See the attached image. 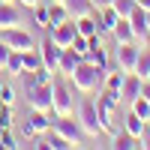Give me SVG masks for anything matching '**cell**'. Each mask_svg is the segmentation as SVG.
Here are the masks:
<instances>
[{
	"label": "cell",
	"instance_id": "1",
	"mask_svg": "<svg viewBox=\"0 0 150 150\" xmlns=\"http://www.w3.org/2000/svg\"><path fill=\"white\" fill-rule=\"evenodd\" d=\"M102 75L105 69H96L93 63H87V60H81L78 66L72 69V90H78V93H96V90H102Z\"/></svg>",
	"mask_w": 150,
	"mask_h": 150
},
{
	"label": "cell",
	"instance_id": "2",
	"mask_svg": "<svg viewBox=\"0 0 150 150\" xmlns=\"http://www.w3.org/2000/svg\"><path fill=\"white\" fill-rule=\"evenodd\" d=\"M75 117H78L84 135H90V138H99V135H102V126H99V111H96V99H81V105L75 108Z\"/></svg>",
	"mask_w": 150,
	"mask_h": 150
},
{
	"label": "cell",
	"instance_id": "3",
	"mask_svg": "<svg viewBox=\"0 0 150 150\" xmlns=\"http://www.w3.org/2000/svg\"><path fill=\"white\" fill-rule=\"evenodd\" d=\"M51 129H54V132H60V135H63V138H66L72 147H81V144H84V138H87L75 114H69V117H57V114H54V117H51Z\"/></svg>",
	"mask_w": 150,
	"mask_h": 150
},
{
	"label": "cell",
	"instance_id": "4",
	"mask_svg": "<svg viewBox=\"0 0 150 150\" xmlns=\"http://www.w3.org/2000/svg\"><path fill=\"white\" fill-rule=\"evenodd\" d=\"M51 114H57V117H69V114H75V96H72V87L63 84V81H54Z\"/></svg>",
	"mask_w": 150,
	"mask_h": 150
},
{
	"label": "cell",
	"instance_id": "5",
	"mask_svg": "<svg viewBox=\"0 0 150 150\" xmlns=\"http://www.w3.org/2000/svg\"><path fill=\"white\" fill-rule=\"evenodd\" d=\"M0 39H3L12 51H30V48L39 45V42L33 39V33L24 30L21 24H18V27H6V30H0Z\"/></svg>",
	"mask_w": 150,
	"mask_h": 150
},
{
	"label": "cell",
	"instance_id": "6",
	"mask_svg": "<svg viewBox=\"0 0 150 150\" xmlns=\"http://www.w3.org/2000/svg\"><path fill=\"white\" fill-rule=\"evenodd\" d=\"M51 93H54V81H45V84H33L27 87V105L36 111H51Z\"/></svg>",
	"mask_w": 150,
	"mask_h": 150
},
{
	"label": "cell",
	"instance_id": "7",
	"mask_svg": "<svg viewBox=\"0 0 150 150\" xmlns=\"http://www.w3.org/2000/svg\"><path fill=\"white\" fill-rule=\"evenodd\" d=\"M117 51H114V63L123 69V72H135V60H138V42H120L114 45Z\"/></svg>",
	"mask_w": 150,
	"mask_h": 150
},
{
	"label": "cell",
	"instance_id": "8",
	"mask_svg": "<svg viewBox=\"0 0 150 150\" xmlns=\"http://www.w3.org/2000/svg\"><path fill=\"white\" fill-rule=\"evenodd\" d=\"M48 39L60 48H69L72 39H75V21H63V24H54V27H48Z\"/></svg>",
	"mask_w": 150,
	"mask_h": 150
},
{
	"label": "cell",
	"instance_id": "9",
	"mask_svg": "<svg viewBox=\"0 0 150 150\" xmlns=\"http://www.w3.org/2000/svg\"><path fill=\"white\" fill-rule=\"evenodd\" d=\"M36 48H39V54H42V66H45L48 72H54V75H57V69H60V51H63V48L54 45L48 36H45V42H39Z\"/></svg>",
	"mask_w": 150,
	"mask_h": 150
},
{
	"label": "cell",
	"instance_id": "10",
	"mask_svg": "<svg viewBox=\"0 0 150 150\" xmlns=\"http://www.w3.org/2000/svg\"><path fill=\"white\" fill-rule=\"evenodd\" d=\"M21 21H24V15H21V3H18V0H12V3H0V30L18 27Z\"/></svg>",
	"mask_w": 150,
	"mask_h": 150
},
{
	"label": "cell",
	"instance_id": "11",
	"mask_svg": "<svg viewBox=\"0 0 150 150\" xmlns=\"http://www.w3.org/2000/svg\"><path fill=\"white\" fill-rule=\"evenodd\" d=\"M126 21H129V27H132V33H135V42L150 39V36H147V12H144L141 6H135V12H132Z\"/></svg>",
	"mask_w": 150,
	"mask_h": 150
},
{
	"label": "cell",
	"instance_id": "12",
	"mask_svg": "<svg viewBox=\"0 0 150 150\" xmlns=\"http://www.w3.org/2000/svg\"><path fill=\"white\" fill-rule=\"evenodd\" d=\"M93 15H96V21H99V33H102V36H105V33H111V30H114L117 24H120V15L114 12V6H105V9H96Z\"/></svg>",
	"mask_w": 150,
	"mask_h": 150
},
{
	"label": "cell",
	"instance_id": "13",
	"mask_svg": "<svg viewBox=\"0 0 150 150\" xmlns=\"http://www.w3.org/2000/svg\"><path fill=\"white\" fill-rule=\"evenodd\" d=\"M141 78L135 72H126V78H123V84H120V96H123V102H132L135 96H141Z\"/></svg>",
	"mask_w": 150,
	"mask_h": 150
},
{
	"label": "cell",
	"instance_id": "14",
	"mask_svg": "<svg viewBox=\"0 0 150 150\" xmlns=\"http://www.w3.org/2000/svg\"><path fill=\"white\" fill-rule=\"evenodd\" d=\"M123 129H126L129 135H135V138H141V135L147 132V120H144V117H138V114L129 108L126 114H123Z\"/></svg>",
	"mask_w": 150,
	"mask_h": 150
},
{
	"label": "cell",
	"instance_id": "15",
	"mask_svg": "<svg viewBox=\"0 0 150 150\" xmlns=\"http://www.w3.org/2000/svg\"><path fill=\"white\" fill-rule=\"evenodd\" d=\"M111 147L114 150H141V138H135L126 129H120V132L111 135Z\"/></svg>",
	"mask_w": 150,
	"mask_h": 150
},
{
	"label": "cell",
	"instance_id": "16",
	"mask_svg": "<svg viewBox=\"0 0 150 150\" xmlns=\"http://www.w3.org/2000/svg\"><path fill=\"white\" fill-rule=\"evenodd\" d=\"M51 111H36V108H30V114H27V120H30V126L36 129V135H45L48 129H51Z\"/></svg>",
	"mask_w": 150,
	"mask_h": 150
},
{
	"label": "cell",
	"instance_id": "17",
	"mask_svg": "<svg viewBox=\"0 0 150 150\" xmlns=\"http://www.w3.org/2000/svg\"><path fill=\"white\" fill-rule=\"evenodd\" d=\"M81 60H84V57L69 45V48H63V51H60V69H57V72H60V75H72V69L78 66Z\"/></svg>",
	"mask_w": 150,
	"mask_h": 150
},
{
	"label": "cell",
	"instance_id": "18",
	"mask_svg": "<svg viewBox=\"0 0 150 150\" xmlns=\"http://www.w3.org/2000/svg\"><path fill=\"white\" fill-rule=\"evenodd\" d=\"M63 6H66V12H69V18L75 21V18H84V15H93V3L90 0H63Z\"/></svg>",
	"mask_w": 150,
	"mask_h": 150
},
{
	"label": "cell",
	"instance_id": "19",
	"mask_svg": "<svg viewBox=\"0 0 150 150\" xmlns=\"http://www.w3.org/2000/svg\"><path fill=\"white\" fill-rule=\"evenodd\" d=\"M36 147H42V150H45V147H48V150H69L72 144H69V141H66V138H63L60 132L48 129V132H45V138H42L39 144H36Z\"/></svg>",
	"mask_w": 150,
	"mask_h": 150
},
{
	"label": "cell",
	"instance_id": "20",
	"mask_svg": "<svg viewBox=\"0 0 150 150\" xmlns=\"http://www.w3.org/2000/svg\"><path fill=\"white\" fill-rule=\"evenodd\" d=\"M75 33H78V36H93V33H99V21H96V15L75 18Z\"/></svg>",
	"mask_w": 150,
	"mask_h": 150
},
{
	"label": "cell",
	"instance_id": "21",
	"mask_svg": "<svg viewBox=\"0 0 150 150\" xmlns=\"http://www.w3.org/2000/svg\"><path fill=\"white\" fill-rule=\"evenodd\" d=\"M84 60H87V63H93L96 69H108V66H111V57H108V51H105V45H102V48H93V51H87Z\"/></svg>",
	"mask_w": 150,
	"mask_h": 150
},
{
	"label": "cell",
	"instance_id": "22",
	"mask_svg": "<svg viewBox=\"0 0 150 150\" xmlns=\"http://www.w3.org/2000/svg\"><path fill=\"white\" fill-rule=\"evenodd\" d=\"M135 75H138L141 81L150 78V48H141V51H138V60H135Z\"/></svg>",
	"mask_w": 150,
	"mask_h": 150
},
{
	"label": "cell",
	"instance_id": "23",
	"mask_svg": "<svg viewBox=\"0 0 150 150\" xmlns=\"http://www.w3.org/2000/svg\"><path fill=\"white\" fill-rule=\"evenodd\" d=\"M111 36H114V42H117V45H120V42H135V33H132V27H129V21H126V18H120V24L111 30Z\"/></svg>",
	"mask_w": 150,
	"mask_h": 150
},
{
	"label": "cell",
	"instance_id": "24",
	"mask_svg": "<svg viewBox=\"0 0 150 150\" xmlns=\"http://www.w3.org/2000/svg\"><path fill=\"white\" fill-rule=\"evenodd\" d=\"M36 69H42V54L39 48H30V51H24V75H30Z\"/></svg>",
	"mask_w": 150,
	"mask_h": 150
},
{
	"label": "cell",
	"instance_id": "25",
	"mask_svg": "<svg viewBox=\"0 0 150 150\" xmlns=\"http://www.w3.org/2000/svg\"><path fill=\"white\" fill-rule=\"evenodd\" d=\"M33 21H36V27H42V30H48V27H51V15H48V0H42L39 6H33Z\"/></svg>",
	"mask_w": 150,
	"mask_h": 150
},
{
	"label": "cell",
	"instance_id": "26",
	"mask_svg": "<svg viewBox=\"0 0 150 150\" xmlns=\"http://www.w3.org/2000/svg\"><path fill=\"white\" fill-rule=\"evenodd\" d=\"M3 69H6L9 75H24V51H12Z\"/></svg>",
	"mask_w": 150,
	"mask_h": 150
},
{
	"label": "cell",
	"instance_id": "27",
	"mask_svg": "<svg viewBox=\"0 0 150 150\" xmlns=\"http://www.w3.org/2000/svg\"><path fill=\"white\" fill-rule=\"evenodd\" d=\"M48 15H51V27H54V24L69 21V12H66L63 3H48Z\"/></svg>",
	"mask_w": 150,
	"mask_h": 150
},
{
	"label": "cell",
	"instance_id": "28",
	"mask_svg": "<svg viewBox=\"0 0 150 150\" xmlns=\"http://www.w3.org/2000/svg\"><path fill=\"white\" fill-rule=\"evenodd\" d=\"M111 6H114V12L120 18H129L135 12V6H138V0H111Z\"/></svg>",
	"mask_w": 150,
	"mask_h": 150
},
{
	"label": "cell",
	"instance_id": "29",
	"mask_svg": "<svg viewBox=\"0 0 150 150\" xmlns=\"http://www.w3.org/2000/svg\"><path fill=\"white\" fill-rule=\"evenodd\" d=\"M129 105H132V111H135L138 117H144V120H147V114H150V102H147L144 96H135V99H132Z\"/></svg>",
	"mask_w": 150,
	"mask_h": 150
},
{
	"label": "cell",
	"instance_id": "30",
	"mask_svg": "<svg viewBox=\"0 0 150 150\" xmlns=\"http://www.w3.org/2000/svg\"><path fill=\"white\" fill-rule=\"evenodd\" d=\"M0 144H3V150H15V147H21V144L15 141V135H12L9 129H3V132H0Z\"/></svg>",
	"mask_w": 150,
	"mask_h": 150
},
{
	"label": "cell",
	"instance_id": "31",
	"mask_svg": "<svg viewBox=\"0 0 150 150\" xmlns=\"http://www.w3.org/2000/svg\"><path fill=\"white\" fill-rule=\"evenodd\" d=\"M72 48H75V51H78V54L84 57L87 51H90V45H87V36H78V33H75V39H72Z\"/></svg>",
	"mask_w": 150,
	"mask_h": 150
},
{
	"label": "cell",
	"instance_id": "32",
	"mask_svg": "<svg viewBox=\"0 0 150 150\" xmlns=\"http://www.w3.org/2000/svg\"><path fill=\"white\" fill-rule=\"evenodd\" d=\"M9 54H12V48L3 42V39H0V69H3L6 66V60H9Z\"/></svg>",
	"mask_w": 150,
	"mask_h": 150
},
{
	"label": "cell",
	"instance_id": "33",
	"mask_svg": "<svg viewBox=\"0 0 150 150\" xmlns=\"http://www.w3.org/2000/svg\"><path fill=\"white\" fill-rule=\"evenodd\" d=\"M18 132L24 135V138H36V129L30 126V120H24V123H21V129H18Z\"/></svg>",
	"mask_w": 150,
	"mask_h": 150
},
{
	"label": "cell",
	"instance_id": "34",
	"mask_svg": "<svg viewBox=\"0 0 150 150\" xmlns=\"http://www.w3.org/2000/svg\"><path fill=\"white\" fill-rule=\"evenodd\" d=\"M18 3H21L24 9H33V6H39V3H42V0H18Z\"/></svg>",
	"mask_w": 150,
	"mask_h": 150
},
{
	"label": "cell",
	"instance_id": "35",
	"mask_svg": "<svg viewBox=\"0 0 150 150\" xmlns=\"http://www.w3.org/2000/svg\"><path fill=\"white\" fill-rule=\"evenodd\" d=\"M93 3V9H105V6H111V0H90Z\"/></svg>",
	"mask_w": 150,
	"mask_h": 150
},
{
	"label": "cell",
	"instance_id": "36",
	"mask_svg": "<svg viewBox=\"0 0 150 150\" xmlns=\"http://www.w3.org/2000/svg\"><path fill=\"white\" fill-rule=\"evenodd\" d=\"M141 96L150 102V81H144V84H141Z\"/></svg>",
	"mask_w": 150,
	"mask_h": 150
},
{
	"label": "cell",
	"instance_id": "37",
	"mask_svg": "<svg viewBox=\"0 0 150 150\" xmlns=\"http://www.w3.org/2000/svg\"><path fill=\"white\" fill-rule=\"evenodd\" d=\"M138 6H141V9L147 12V15H150V0H138Z\"/></svg>",
	"mask_w": 150,
	"mask_h": 150
},
{
	"label": "cell",
	"instance_id": "38",
	"mask_svg": "<svg viewBox=\"0 0 150 150\" xmlns=\"http://www.w3.org/2000/svg\"><path fill=\"white\" fill-rule=\"evenodd\" d=\"M147 36H150V15H147Z\"/></svg>",
	"mask_w": 150,
	"mask_h": 150
},
{
	"label": "cell",
	"instance_id": "39",
	"mask_svg": "<svg viewBox=\"0 0 150 150\" xmlns=\"http://www.w3.org/2000/svg\"><path fill=\"white\" fill-rule=\"evenodd\" d=\"M147 132H150V114H147Z\"/></svg>",
	"mask_w": 150,
	"mask_h": 150
},
{
	"label": "cell",
	"instance_id": "40",
	"mask_svg": "<svg viewBox=\"0 0 150 150\" xmlns=\"http://www.w3.org/2000/svg\"><path fill=\"white\" fill-rule=\"evenodd\" d=\"M48 3H63V0H48Z\"/></svg>",
	"mask_w": 150,
	"mask_h": 150
},
{
	"label": "cell",
	"instance_id": "41",
	"mask_svg": "<svg viewBox=\"0 0 150 150\" xmlns=\"http://www.w3.org/2000/svg\"><path fill=\"white\" fill-rule=\"evenodd\" d=\"M0 3H12V0H0Z\"/></svg>",
	"mask_w": 150,
	"mask_h": 150
},
{
	"label": "cell",
	"instance_id": "42",
	"mask_svg": "<svg viewBox=\"0 0 150 150\" xmlns=\"http://www.w3.org/2000/svg\"><path fill=\"white\" fill-rule=\"evenodd\" d=\"M0 150H3V144H0Z\"/></svg>",
	"mask_w": 150,
	"mask_h": 150
},
{
	"label": "cell",
	"instance_id": "43",
	"mask_svg": "<svg viewBox=\"0 0 150 150\" xmlns=\"http://www.w3.org/2000/svg\"><path fill=\"white\" fill-rule=\"evenodd\" d=\"M147 81H150V78H147Z\"/></svg>",
	"mask_w": 150,
	"mask_h": 150
}]
</instances>
